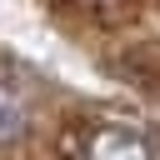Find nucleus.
<instances>
[{"label": "nucleus", "instance_id": "nucleus-1", "mask_svg": "<svg viewBox=\"0 0 160 160\" xmlns=\"http://www.w3.org/2000/svg\"><path fill=\"white\" fill-rule=\"evenodd\" d=\"M70 155L75 160H155V145L145 130L125 120H90L70 135Z\"/></svg>", "mask_w": 160, "mask_h": 160}, {"label": "nucleus", "instance_id": "nucleus-2", "mask_svg": "<svg viewBox=\"0 0 160 160\" xmlns=\"http://www.w3.org/2000/svg\"><path fill=\"white\" fill-rule=\"evenodd\" d=\"M25 130V100L10 90V85H0V140H10V135H20Z\"/></svg>", "mask_w": 160, "mask_h": 160}, {"label": "nucleus", "instance_id": "nucleus-3", "mask_svg": "<svg viewBox=\"0 0 160 160\" xmlns=\"http://www.w3.org/2000/svg\"><path fill=\"white\" fill-rule=\"evenodd\" d=\"M75 5H85V10H105V5H120V0H75Z\"/></svg>", "mask_w": 160, "mask_h": 160}]
</instances>
